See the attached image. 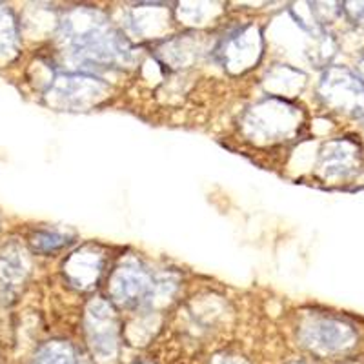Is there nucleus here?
I'll return each instance as SVG.
<instances>
[{
	"label": "nucleus",
	"mask_w": 364,
	"mask_h": 364,
	"mask_svg": "<svg viewBox=\"0 0 364 364\" xmlns=\"http://www.w3.org/2000/svg\"><path fill=\"white\" fill-rule=\"evenodd\" d=\"M63 41L84 68L124 66L132 57L128 42L95 9H75L63 22Z\"/></svg>",
	"instance_id": "nucleus-1"
},
{
	"label": "nucleus",
	"mask_w": 364,
	"mask_h": 364,
	"mask_svg": "<svg viewBox=\"0 0 364 364\" xmlns=\"http://www.w3.org/2000/svg\"><path fill=\"white\" fill-rule=\"evenodd\" d=\"M301 126V112L294 104L282 99L264 100L250 109L245 119V129L257 142L284 141Z\"/></svg>",
	"instance_id": "nucleus-2"
},
{
	"label": "nucleus",
	"mask_w": 364,
	"mask_h": 364,
	"mask_svg": "<svg viewBox=\"0 0 364 364\" xmlns=\"http://www.w3.org/2000/svg\"><path fill=\"white\" fill-rule=\"evenodd\" d=\"M318 95L333 112L355 119L364 117V82L346 68H330L318 84Z\"/></svg>",
	"instance_id": "nucleus-3"
},
{
	"label": "nucleus",
	"mask_w": 364,
	"mask_h": 364,
	"mask_svg": "<svg viewBox=\"0 0 364 364\" xmlns=\"http://www.w3.org/2000/svg\"><path fill=\"white\" fill-rule=\"evenodd\" d=\"M299 337L308 350L321 355L346 352L357 343V333L350 324L330 317H314L306 321L301 326Z\"/></svg>",
	"instance_id": "nucleus-4"
},
{
	"label": "nucleus",
	"mask_w": 364,
	"mask_h": 364,
	"mask_svg": "<svg viewBox=\"0 0 364 364\" xmlns=\"http://www.w3.org/2000/svg\"><path fill=\"white\" fill-rule=\"evenodd\" d=\"M108 84L90 75H63L50 87V95L60 108L80 109L102 99Z\"/></svg>",
	"instance_id": "nucleus-5"
},
{
	"label": "nucleus",
	"mask_w": 364,
	"mask_h": 364,
	"mask_svg": "<svg viewBox=\"0 0 364 364\" xmlns=\"http://www.w3.org/2000/svg\"><path fill=\"white\" fill-rule=\"evenodd\" d=\"M157 290L154 277L139 262L128 261L112 277V295L122 306H139L151 301Z\"/></svg>",
	"instance_id": "nucleus-6"
},
{
	"label": "nucleus",
	"mask_w": 364,
	"mask_h": 364,
	"mask_svg": "<svg viewBox=\"0 0 364 364\" xmlns=\"http://www.w3.org/2000/svg\"><path fill=\"white\" fill-rule=\"evenodd\" d=\"M86 326L87 341H90V346L97 359H115L119 330H117V318L112 308L104 301L91 302L90 308H87Z\"/></svg>",
	"instance_id": "nucleus-7"
},
{
	"label": "nucleus",
	"mask_w": 364,
	"mask_h": 364,
	"mask_svg": "<svg viewBox=\"0 0 364 364\" xmlns=\"http://www.w3.org/2000/svg\"><path fill=\"white\" fill-rule=\"evenodd\" d=\"M360 166L359 144L350 139H337L324 144L318 155L317 171L324 181H341L357 173Z\"/></svg>",
	"instance_id": "nucleus-8"
},
{
	"label": "nucleus",
	"mask_w": 364,
	"mask_h": 364,
	"mask_svg": "<svg viewBox=\"0 0 364 364\" xmlns=\"http://www.w3.org/2000/svg\"><path fill=\"white\" fill-rule=\"evenodd\" d=\"M259 50H261V38H259L257 29H242L224 42V64H228V68H233V70H245V68H250L253 60H257Z\"/></svg>",
	"instance_id": "nucleus-9"
},
{
	"label": "nucleus",
	"mask_w": 364,
	"mask_h": 364,
	"mask_svg": "<svg viewBox=\"0 0 364 364\" xmlns=\"http://www.w3.org/2000/svg\"><path fill=\"white\" fill-rule=\"evenodd\" d=\"M68 277L71 279L75 286L79 288H91L95 284L97 279L102 269V255L91 248L79 250L70 257V261L64 266Z\"/></svg>",
	"instance_id": "nucleus-10"
},
{
	"label": "nucleus",
	"mask_w": 364,
	"mask_h": 364,
	"mask_svg": "<svg viewBox=\"0 0 364 364\" xmlns=\"http://www.w3.org/2000/svg\"><path fill=\"white\" fill-rule=\"evenodd\" d=\"M33 364H79L70 344L53 343L44 346L35 357Z\"/></svg>",
	"instance_id": "nucleus-11"
},
{
	"label": "nucleus",
	"mask_w": 364,
	"mask_h": 364,
	"mask_svg": "<svg viewBox=\"0 0 364 364\" xmlns=\"http://www.w3.org/2000/svg\"><path fill=\"white\" fill-rule=\"evenodd\" d=\"M17 44L15 21L8 9H0V53H9Z\"/></svg>",
	"instance_id": "nucleus-12"
},
{
	"label": "nucleus",
	"mask_w": 364,
	"mask_h": 364,
	"mask_svg": "<svg viewBox=\"0 0 364 364\" xmlns=\"http://www.w3.org/2000/svg\"><path fill=\"white\" fill-rule=\"evenodd\" d=\"M68 242H70V239L57 232H38L31 240L33 250H37V252H55V250L66 246Z\"/></svg>",
	"instance_id": "nucleus-13"
},
{
	"label": "nucleus",
	"mask_w": 364,
	"mask_h": 364,
	"mask_svg": "<svg viewBox=\"0 0 364 364\" xmlns=\"http://www.w3.org/2000/svg\"><path fill=\"white\" fill-rule=\"evenodd\" d=\"M213 364H246V363L242 359H239V357H219Z\"/></svg>",
	"instance_id": "nucleus-14"
},
{
	"label": "nucleus",
	"mask_w": 364,
	"mask_h": 364,
	"mask_svg": "<svg viewBox=\"0 0 364 364\" xmlns=\"http://www.w3.org/2000/svg\"><path fill=\"white\" fill-rule=\"evenodd\" d=\"M359 73H360V75H359L360 80H363V82H364V58L359 63Z\"/></svg>",
	"instance_id": "nucleus-15"
}]
</instances>
